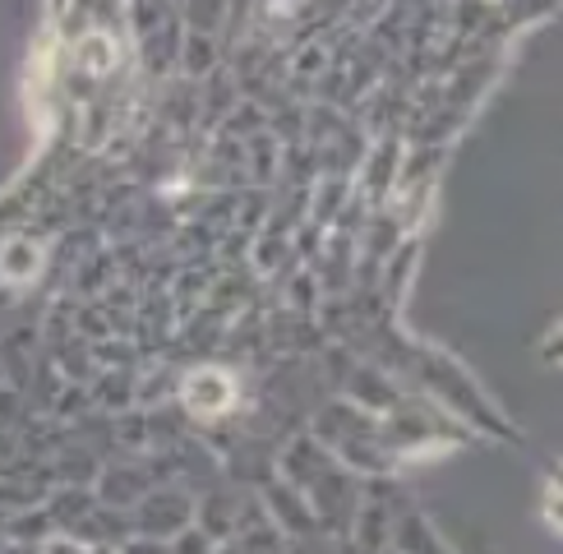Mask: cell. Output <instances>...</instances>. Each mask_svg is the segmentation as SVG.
I'll return each instance as SVG.
<instances>
[{
  "instance_id": "1",
  "label": "cell",
  "mask_w": 563,
  "mask_h": 554,
  "mask_svg": "<svg viewBox=\"0 0 563 554\" xmlns=\"http://www.w3.org/2000/svg\"><path fill=\"white\" fill-rule=\"evenodd\" d=\"M185 402H190L199 416H218L231 407V384L222 375H195L185 384Z\"/></svg>"
}]
</instances>
